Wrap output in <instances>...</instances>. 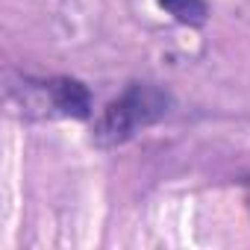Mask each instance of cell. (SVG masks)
I'll list each match as a JSON object with an SVG mask.
<instances>
[{
  "instance_id": "obj_1",
  "label": "cell",
  "mask_w": 250,
  "mask_h": 250,
  "mask_svg": "<svg viewBox=\"0 0 250 250\" xmlns=\"http://www.w3.org/2000/svg\"><path fill=\"white\" fill-rule=\"evenodd\" d=\"M171 97L153 83H133L118 100H112L97 124H94V142L100 147H115L130 142L139 130L150 127V124L162 121L168 115Z\"/></svg>"
},
{
  "instance_id": "obj_2",
  "label": "cell",
  "mask_w": 250,
  "mask_h": 250,
  "mask_svg": "<svg viewBox=\"0 0 250 250\" xmlns=\"http://www.w3.org/2000/svg\"><path fill=\"white\" fill-rule=\"evenodd\" d=\"M36 91H39L36 109H44L47 115H59V118H88L91 115V94L80 80H71V77L44 80L36 85Z\"/></svg>"
},
{
  "instance_id": "obj_3",
  "label": "cell",
  "mask_w": 250,
  "mask_h": 250,
  "mask_svg": "<svg viewBox=\"0 0 250 250\" xmlns=\"http://www.w3.org/2000/svg\"><path fill=\"white\" fill-rule=\"evenodd\" d=\"M159 6L186 27H200L206 24V15H209L206 0H159Z\"/></svg>"
}]
</instances>
